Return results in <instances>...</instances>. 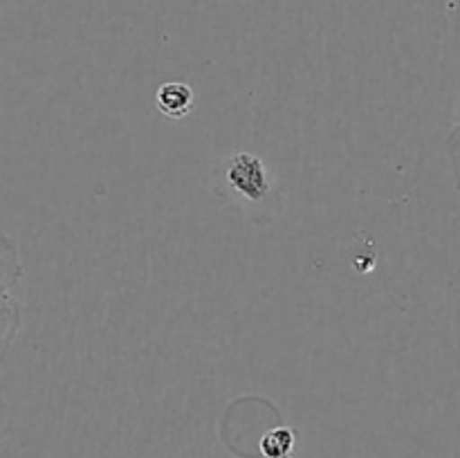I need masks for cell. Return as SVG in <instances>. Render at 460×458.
Segmentation results:
<instances>
[{
  "mask_svg": "<svg viewBox=\"0 0 460 458\" xmlns=\"http://www.w3.org/2000/svg\"><path fill=\"white\" fill-rule=\"evenodd\" d=\"M216 196L241 211L247 220L270 225L283 207V187L261 155L236 151L216 169Z\"/></svg>",
  "mask_w": 460,
  "mask_h": 458,
  "instance_id": "cell-1",
  "label": "cell"
},
{
  "mask_svg": "<svg viewBox=\"0 0 460 458\" xmlns=\"http://www.w3.org/2000/svg\"><path fill=\"white\" fill-rule=\"evenodd\" d=\"M193 101H196V94H193L191 85L182 84V81H166L155 92L157 110L164 117H171V119H180V117L189 115Z\"/></svg>",
  "mask_w": 460,
  "mask_h": 458,
  "instance_id": "cell-2",
  "label": "cell"
},
{
  "mask_svg": "<svg viewBox=\"0 0 460 458\" xmlns=\"http://www.w3.org/2000/svg\"><path fill=\"white\" fill-rule=\"evenodd\" d=\"M22 323V305L12 292H0V364L12 350Z\"/></svg>",
  "mask_w": 460,
  "mask_h": 458,
  "instance_id": "cell-3",
  "label": "cell"
},
{
  "mask_svg": "<svg viewBox=\"0 0 460 458\" xmlns=\"http://www.w3.org/2000/svg\"><path fill=\"white\" fill-rule=\"evenodd\" d=\"M25 277V265L21 259V247L16 238L0 229V292H12Z\"/></svg>",
  "mask_w": 460,
  "mask_h": 458,
  "instance_id": "cell-4",
  "label": "cell"
},
{
  "mask_svg": "<svg viewBox=\"0 0 460 458\" xmlns=\"http://www.w3.org/2000/svg\"><path fill=\"white\" fill-rule=\"evenodd\" d=\"M296 434L292 427H277L261 438V452L265 458H292Z\"/></svg>",
  "mask_w": 460,
  "mask_h": 458,
  "instance_id": "cell-5",
  "label": "cell"
},
{
  "mask_svg": "<svg viewBox=\"0 0 460 458\" xmlns=\"http://www.w3.org/2000/svg\"><path fill=\"white\" fill-rule=\"evenodd\" d=\"M445 153H447L449 169H452L454 187H456V191L460 193V99L456 108V121H454L447 137H445Z\"/></svg>",
  "mask_w": 460,
  "mask_h": 458,
  "instance_id": "cell-6",
  "label": "cell"
},
{
  "mask_svg": "<svg viewBox=\"0 0 460 458\" xmlns=\"http://www.w3.org/2000/svg\"><path fill=\"white\" fill-rule=\"evenodd\" d=\"M9 431V413H7V404H4V398L0 395V440L7 436Z\"/></svg>",
  "mask_w": 460,
  "mask_h": 458,
  "instance_id": "cell-7",
  "label": "cell"
}]
</instances>
